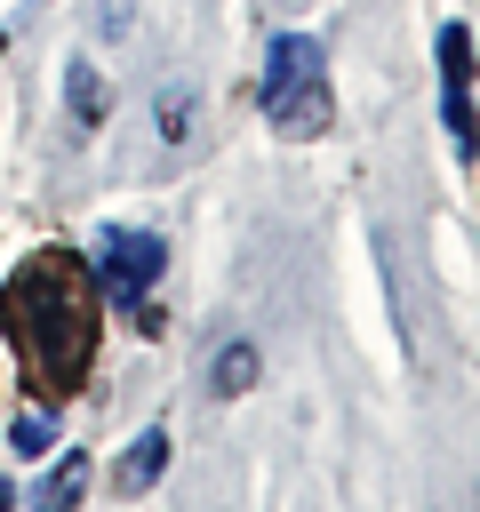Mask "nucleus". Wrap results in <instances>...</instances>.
Segmentation results:
<instances>
[{
    "instance_id": "obj_4",
    "label": "nucleus",
    "mask_w": 480,
    "mask_h": 512,
    "mask_svg": "<svg viewBox=\"0 0 480 512\" xmlns=\"http://www.w3.org/2000/svg\"><path fill=\"white\" fill-rule=\"evenodd\" d=\"M440 120L456 136V152H480V112H472V32L440 24Z\"/></svg>"
},
{
    "instance_id": "obj_5",
    "label": "nucleus",
    "mask_w": 480,
    "mask_h": 512,
    "mask_svg": "<svg viewBox=\"0 0 480 512\" xmlns=\"http://www.w3.org/2000/svg\"><path fill=\"white\" fill-rule=\"evenodd\" d=\"M168 448H176V440H168V424H144V432L128 440V456L112 464V488H120V496H144V488L168 472Z\"/></svg>"
},
{
    "instance_id": "obj_7",
    "label": "nucleus",
    "mask_w": 480,
    "mask_h": 512,
    "mask_svg": "<svg viewBox=\"0 0 480 512\" xmlns=\"http://www.w3.org/2000/svg\"><path fill=\"white\" fill-rule=\"evenodd\" d=\"M80 488H88V456H80V448H64V456H56V472L32 488V512H72V504H80Z\"/></svg>"
},
{
    "instance_id": "obj_2",
    "label": "nucleus",
    "mask_w": 480,
    "mask_h": 512,
    "mask_svg": "<svg viewBox=\"0 0 480 512\" xmlns=\"http://www.w3.org/2000/svg\"><path fill=\"white\" fill-rule=\"evenodd\" d=\"M256 104H264V120H272L280 136H328L336 96H328V56H320L312 32H272Z\"/></svg>"
},
{
    "instance_id": "obj_1",
    "label": "nucleus",
    "mask_w": 480,
    "mask_h": 512,
    "mask_svg": "<svg viewBox=\"0 0 480 512\" xmlns=\"http://www.w3.org/2000/svg\"><path fill=\"white\" fill-rule=\"evenodd\" d=\"M0 336L16 344L40 400H72L96 368V272L72 248H40L0 280Z\"/></svg>"
},
{
    "instance_id": "obj_10",
    "label": "nucleus",
    "mask_w": 480,
    "mask_h": 512,
    "mask_svg": "<svg viewBox=\"0 0 480 512\" xmlns=\"http://www.w3.org/2000/svg\"><path fill=\"white\" fill-rule=\"evenodd\" d=\"M152 120H160V136H168V144H184V136H192V96H184V88H168V96L152 104Z\"/></svg>"
},
{
    "instance_id": "obj_8",
    "label": "nucleus",
    "mask_w": 480,
    "mask_h": 512,
    "mask_svg": "<svg viewBox=\"0 0 480 512\" xmlns=\"http://www.w3.org/2000/svg\"><path fill=\"white\" fill-rule=\"evenodd\" d=\"M248 384H256V344H248V336L216 344V352H208V392H248Z\"/></svg>"
},
{
    "instance_id": "obj_11",
    "label": "nucleus",
    "mask_w": 480,
    "mask_h": 512,
    "mask_svg": "<svg viewBox=\"0 0 480 512\" xmlns=\"http://www.w3.org/2000/svg\"><path fill=\"white\" fill-rule=\"evenodd\" d=\"M0 512H16V488H8V472H0Z\"/></svg>"
},
{
    "instance_id": "obj_6",
    "label": "nucleus",
    "mask_w": 480,
    "mask_h": 512,
    "mask_svg": "<svg viewBox=\"0 0 480 512\" xmlns=\"http://www.w3.org/2000/svg\"><path fill=\"white\" fill-rule=\"evenodd\" d=\"M64 104H72V128H96V120L112 112V88L96 80V64H88V56H72V64H64Z\"/></svg>"
},
{
    "instance_id": "obj_9",
    "label": "nucleus",
    "mask_w": 480,
    "mask_h": 512,
    "mask_svg": "<svg viewBox=\"0 0 480 512\" xmlns=\"http://www.w3.org/2000/svg\"><path fill=\"white\" fill-rule=\"evenodd\" d=\"M8 448H16V456H48V448H56V416H48V408H24V416L8 424Z\"/></svg>"
},
{
    "instance_id": "obj_3",
    "label": "nucleus",
    "mask_w": 480,
    "mask_h": 512,
    "mask_svg": "<svg viewBox=\"0 0 480 512\" xmlns=\"http://www.w3.org/2000/svg\"><path fill=\"white\" fill-rule=\"evenodd\" d=\"M160 264H168V248H160V232H136V224H104L96 232V248H88V272H96V288L144 328V336H160V312L144 304V288L160 280Z\"/></svg>"
}]
</instances>
